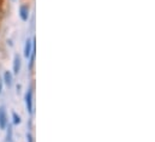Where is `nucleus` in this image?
Wrapping results in <instances>:
<instances>
[{
	"label": "nucleus",
	"mask_w": 155,
	"mask_h": 142,
	"mask_svg": "<svg viewBox=\"0 0 155 142\" xmlns=\"http://www.w3.org/2000/svg\"><path fill=\"white\" fill-rule=\"evenodd\" d=\"M25 104H27L28 112L31 113L33 112V95H31V90H28L27 94H25Z\"/></svg>",
	"instance_id": "nucleus-1"
},
{
	"label": "nucleus",
	"mask_w": 155,
	"mask_h": 142,
	"mask_svg": "<svg viewBox=\"0 0 155 142\" xmlns=\"http://www.w3.org/2000/svg\"><path fill=\"white\" fill-rule=\"evenodd\" d=\"M6 111H5V107L1 106L0 107V129H5L6 127Z\"/></svg>",
	"instance_id": "nucleus-2"
},
{
	"label": "nucleus",
	"mask_w": 155,
	"mask_h": 142,
	"mask_svg": "<svg viewBox=\"0 0 155 142\" xmlns=\"http://www.w3.org/2000/svg\"><path fill=\"white\" fill-rule=\"evenodd\" d=\"M31 51H33V42L30 40H27L25 47H24V57L25 58H29L30 54H31Z\"/></svg>",
	"instance_id": "nucleus-3"
},
{
	"label": "nucleus",
	"mask_w": 155,
	"mask_h": 142,
	"mask_svg": "<svg viewBox=\"0 0 155 142\" xmlns=\"http://www.w3.org/2000/svg\"><path fill=\"white\" fill-rule=\"evenodd\" d=\"M28 12H29L28 6H21L19 13H21V17H22L23 21H27V19H28Z\"/></svg>",
	"instance_id": "nucleus-4"
},
{
	"label": "nucleus",
	"mask_w": 155,
	"mask_h": 142,
	"mask_svg": "<svg viewBox=\"0 0 155 142\" xmlns=\"http://www.w3.org/2000/svg\"><path fill=\"white\" fill-rule=\"evenodd\" d=\"M21 69V60H19V57L18 56H15V62H13V72L15 73H18Z\"/></svg>",
	"instance_id": "nucleus-5"
},
{
	"label": "nucleus",
	"mask_w": 155,
	"mask_h": 142,
	"mask_svg": "<svg viewBox=\"0 0 155 142\" xmlns=\"http://www.w3.org/2000/svg\"><path fill=\"white\" fill-rule=\"evenodd\" d=\"M4 78H5L6 84L10 87V86L12 84V75H11V72H10V71H6V72L4 73Z\"/></svg>",
	"instance_id": "nucleus-6"
},
{
	"label": "nucleus",
	"mask_w": 155,
	"mask_h": 142,
	"mask_svg": "<svg viewBox=\"0 0 155 142\" xmlns=\"http://www.w3.org/2000/svg\"><path fill=\"white\" fill-rule=\"evenodd\" d=\"M12 116H13V122H15V124H18V123L21 122V118H19V116H17V113H13Z\"/></svg>",
	"instance_id": "nucleus-7"
},
{
	"label": "nucleus",
	"mask_w": 155,
	"mask_h": 142,
	"mask_svg": "<svg viewBox=\"0 0 155 142\" xmlns=\"http://www.w3.org/2000/svg\"><path fill=\"white\" fill-rule=\"evenodd\" d=\"M27 141H28V142H33V137H31V134H27Z\"/></svg>",
	"instance_id": "nucleus-8"
},
{
	"label": "nucleus",
	"mask_w": 155,
	"mask_h": 142,
	"mask_svg": "<svg viewBox=\"0 0 155 142\" xmlns=\"http://www.w3.org/2000/svg\"><path fill=\"white\" fill-rule=\"evenodd\" d=\"M0 92H1V81H0Z\"/></svg>",
	"instance_id": "nucleus-9"
}]
</instances>
